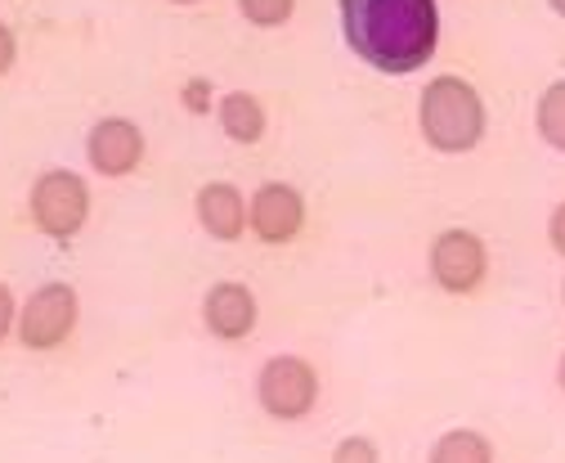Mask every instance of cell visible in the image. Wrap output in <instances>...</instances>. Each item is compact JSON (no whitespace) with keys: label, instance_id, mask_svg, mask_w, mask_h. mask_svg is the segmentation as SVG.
<instances>
[{"label":"cell","instance_id":"6da1fadb","mask_svg":"<svg viewBox=\"0 0 565 463\" xmlns=\"http://www.w3.org/2000/svg\"><path fill=\"white\" fill-rule=\"evenodd\" d=\"M341 32L369 69L404 77L436 54V0H341Z\"/></svg>","mask_w":565,"mask_h":463},{"label":"cell","instance_id":"7a4b0ae2","mask_svg":"<svg viewBox=\"0 0 565 463\" xmlns=\"http://www.w3.org/2000/svg\"><path fill=\"white\" fill-rule=\"evenodd\" d=\"M422 140L440 154H471L484 136V99L462 77H431L417 104Z\"/></svg>","mask_w":565,"mask_h":463},{"label":"cell","instance_id":"3957f363","mask_svg":"<svg viewBox=\"0 0 565 463\" xmlns=\"http://www.w3.org/2000/svg\"><path fill=\"white\" fill-rule=\"evenodd\" d=\"M90 217V189L77 171H45L32 189V221L50 239H73Z\"/></svg>","mask_w":565,"mask_h":463},{"label":"cell","instance_id":"277c9868","mask_svg":"<svg viewBox=\"0 0 565 463\" xmlns=\"http://www.w3.org/2000/svg\"><path fill=\"white\" fill-rule=\"evenodd\" d=\"M256 396H260V406L265 414L282 419V423H292V419H306L319 401V378L315 369L301 360V356H274L260 378H256Z\"/></svg>","mask_w":565,"mask_h":463},{"label":"cell","instance_id":"5b68a950","mask_svg":"<svg viewBox=\"0 0 565 463\" xmlns=\"http://www.w3.org/2000/svg\"><path fill=\"white\" fill-rule=\"evenodd\" d=\"M489 275V248L480 234L471 230H445L431 243V280L454 293V297H471Z\"/></svg>","mask_w":565,"mask_h":463},{"label":"cell","instance_id":"8992f818","mask_svg":"<svg viewBox=\"0 0 565 463\" xmlns=\"http://www.w3.org/2000/svg\"><path fill=\"white\" fill-rule=\"evenodd\" d=\"M77 328V293L67 284H45L41 293L28 297L23 319H19V338L32 351H50L67 343V334Z\"/></svg>","mask_w":565,"mask_h":463},{"label":"cell","instance_id":"52a82bcc","mask_svg":"<svg viewBox=\"0 0 565 463\" xmlns=\"http://www.w3.org/2000/svg\"><path fill=\"white\" fill-rule=\"evenodd\" d=\"M247 225H252V234L260 243H288V239H297L301 225H306V198H301V189L278 185V180L260 185L256 198L247 203Z\"/></svg>","mask_w":565,"mask_h":463},{"label":"cell","instance_id":"ba28073f","mask_svg":"<svg viewBox=\"0 0 565 463\" xmlns=\"http://www.w3.org/2000/svg\"><path fill=\"white\" fill-rule=\"evenodd\" d=\"M86 154H90V167L99 176H130L139 162H145V136H139V126L126 117H104L90 130Z\"/></svg>","mask_w":565,"mask_h":463},{"label":"cell","instance_id":"9c48e42d","mask_svg":"<svg viewBox=\"0 0 565 463\" xmlns=\"http://www.w3.org/2000/svg\"><path fill=\"white\" fill-rule=\"evenodd\" d=\"M202 319H206L211 334L225 338V343L247 338L252 328H256V297H252V288L247 284H234V280L216 284V288L206 293V302H202Z\"/></svg>","mask_w":565,"mask_h":463},{"label":"cell","instance_id":"30bf717a","mask_svg":"<svg viewBox=\"0 0 565 463\" xmlns=\"http://www.w3.org/2000/svg\"><path fill=\"white\" fill-rule=\"evenodd\" d=\"M193 208H198L202 230H206L211 239H221V243H234V239L247 230V203H243V193H238L234 185H225V180L206 185V189L198 193Z\"/></svg>","mask_w":565,"mask_h":463},{"label":"cell","instance_id":"8fae6325","mask_svg":"<svg viewBox=\"0 0 565 463\" xmlns=\"http://www.w3.org/2000/svg\"><path fill=\"white\" fill-rule=\"evenodd\" d=\"M216 117L225 126V136L238 140V145H256L265 136V108H260L256 95H243V91L225 95L221 108H216Z\"/></svg>","mask_w":565,"mask_h":463},{"label":"cell","instance_id":"7c38bea8","mask_svg":"<svg viewBox=\"0 0 565 463\" xmlns=\"http://www.w3.org/2000/svg\"><path fill=\"white\" fill-rule=\"evenodd\" d=\"M427 463H493V445L476 428H454L431 445Z\"/></svg>","mask_w":565,"mask_h":463},{"label":"cell","instance_id":"4fadbf2b","mask_svg":"<svg viewBox=\"0 0 565 463\" xmlns=\"http://www.w3.org/2000/svg\"><path fill=\"white\" fill-rule=\"evenodd\" d=\"M534 126H539L543 145H552L556 154H565V82H552V86L539 95Z\"/></svg>","mask_w":565,"mask_h":463},{"label":"cell","instance_id":"5bb4252c","mask_svg":"<svg viewBox=\"0 0 565 463\" xmlns=\"http://www.w3.org/2000/svg\"><path fill=\"white\" fill-rule=\"evenodd\" d=\"M292 6H297V0H238L243 19L256 23V28H278V23H288V19H292Z\"/></svg>","mask_w":565,"mask_h":463},{"label":"cell","instance_id":"9a60e30c","mask_svg":"<svg viewBox=\"0 0 565 463\" xmlns=\"http://www.w3.org/2000/svg\"><path fill=\"white\" fill-rule=\"evenodd\" d=\"M332 463H382V454H377V445L369 436H345L332 450Z\"/></svg>","mask_w":565,"mask_h":463},{"label":"cell","instance_id":"2e32d148","mask_svg":"<svg viewBox=\"0 0 565 463\" xmlns=\"http://www.w3.org/2000/svg\"><path fill=\"white\" fill-rule=\"evenodd\" d=\"M547 243H552L556 256H565V203H556L552 217H547Z\"/></svg>","mask_w":565,"mask_h":463},{"label":"cell","instance_id":"e0dca14e","mask_svg":"<svg viewBox=\"0 0 565 463\" xmlns=\"http://www.w3.org/2000/svg\"><path fill=\"white\" fill-rule=\"evenodd\" d=\"M206 99H211V91H206L202 82H189V86H184V104H189V108L206 113Z\"/></svg>","mask_w":565,"mask_h":463},{"label":"cell","instance_id":"ac0fdd59","mask_svg":"<svg viewBox=\"0 0 565 463\" xmlns=\"http://www.w3.org/2000/svg\"><path fill=\"white\" fill-rule=\"evenodd\" d=\"M10 319H14V297H10L6 284H0V338L10 334Z\"/></svg>","mask_w":565,"mask_h":463},{"label":"cell","instance_id":"d6986e66","mask_svg":"<svg viewBox=\"0 0 565 463\" xmlns=\"http://www.w3.org/2000/svg\"><path fill=\"white\" fill-rule=\"evenodd\" d=\"M10 63H14V36H10V28H6V23H0V73H6Z\"/></svg>","mask_w":565,"mask_h":463},{"label":"cell","instance_id":"ffe728a7","mask_svg":"<svg viewBox=\"0 0 565 463\" xmlns=\"http://www.w3.org/2000/svg\"><path fill=\"white\" fill-rule=\"evenodd\" d=\"M556 387L565 391V351H561V360H556Z\"/></svg>","mask_w":565,"mask_h":463},{"label":"cell","instance_id":"44dd1931","mask_svg":"<svg viewBox=\"0 0 565 463\" xmlns=\"http://www.w3.org/2000/svg\"><path fill=\"white\" fill-rule=\"evenodd\" d=\"M547 6H552V10H556V14L565 19V0H547Z\"/></svg>","mask_w":565,"mask_h":463},{"label":"cell","instance_id":"7402d4cb","mask_svg":"<svg viewBox=\"0 0 565 463\" xmlns=\"http://www.w3.org/2000/svg\"><path fill=\"white\" fill-rule=\"evenodd\" d=\"M175 6H198V0H175Z\"/></svg>","mask_w":565,"mask_h":463},{"label":"cell","instance_id":"603a6c76","mask_svg":"<svg viewBox=\"0 0 565 463\" xmlns=\"http://www.w3.org/2000/svg\"><path fill=\"white\" fill-rule=\"evenodd\" d=\"M561 302H565V284H561Z\"/></svg>","mask_w":565,"mask_h":463}]
</instances>
